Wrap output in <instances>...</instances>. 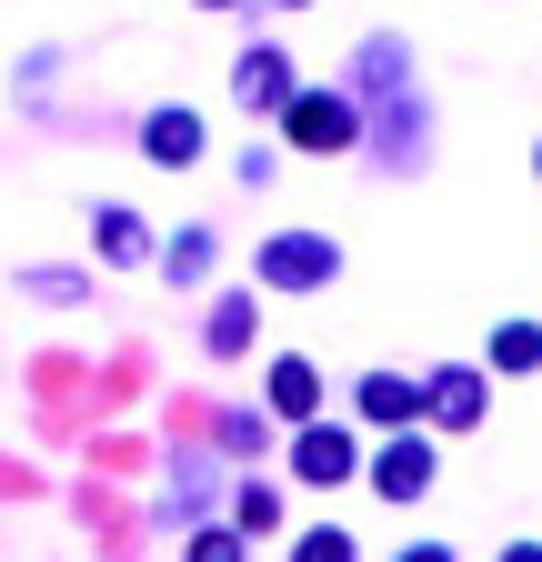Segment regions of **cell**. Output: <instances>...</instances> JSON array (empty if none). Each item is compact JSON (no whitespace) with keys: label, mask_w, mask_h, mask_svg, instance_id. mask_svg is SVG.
<instances>
[{"label":"cell","mask_w":542,"mask_h":562,"mask_svg":"<svg viewBox=\"0 0 542 562\" xmlns=\"http://www.w3.org/2000/svg\"><path fill=\"white\" fill-rule=\"evenodd\" d=\"M292 472H302V482H352V472H362V452H352L342 422H312V432L292 442Z\"/></svg>","instance_id":"cell-5"},{"label":"cell","mask_w":542,"mask_h":562,"mask_svg":"<svg viewBox=\"0 0 542 562\" xmlns=\"http://www.w3.org/2000/svg\"><path fill=\"white\" fill-rule=\"evenodd\" d=\"M201 261H212V232H191V241H171V261H161V271H171V281H201Z\"/></svg>","instance_id":"cell-14"},{"label":"cell","mask_w":542,"mask_h":562,"mask_svg":"<svg viewBox=\"0 0 542 562\" xmlns=\"http://www.w3.org/2000/svg\"><path fill=\"white\" fill-rule=\"evenodd\" d=\"M493 362H503V372H532V362H542V331H532V322H503V331H493Z\"/></svg>","instance_id":"cell-13"},{"label":"cell","mask_w":542,"mask_h":562,"mask_svg":"<svg viewBox=\"0 0 542 562\" xmlns=\"http://www.w3.org/2000/svg\"><path fill=\"white\" fill-rule=\"evenodd\" d=\"M282 11H302V0H282Z\"/></svg>","instance_id":"cell-18"},{"label":"cell","mask_w":542,"mask_h":562,"mask_svg":"<svg viewBox=\"0 0 542 562\" xmlns=\"http://www.w3.org/2000/svg\"><path fill=\"white\" fill-rule=\"evenodd\" d=\"M362 81L382 91V161L413 171L422 161V101H402V41H372L362 50Z\"/></svg>","instance_id":"cell-1"},{"label":"cell","mask_w":542,"mask_h":562,"mask_svg":"<svg viewBox=\"0 0 542 562\" xmlns=\"http://www.w3.org/2000/svg\"><path fill=\"white\" fill-rule=\"evenodd\" d=\"M261 281L271 292H321V281H342V241H321V232H282L261 251Z\"/></svg>","instance_id":"cell-3"},{"label":"cell","mask_w":542,"mask_h":562,"mask_svg":"<svg viewBox=\"0 0 542 562\" xmlns=\"http://www.w3.org/2000/svg\"><path fill=\"white\" fill-rule=\"evenodd\" d=\"M232 101H241V111H282V101H292V60H282V50H241V60H232Z\"/></svg>","instance_id":"cell-6"},{"label":"cell","mask_w":542,"mask_h":562,"mask_svg":"<svg viewBox=\"0 0 542 562\" xmlns=\"http://www.w3.org/2000/svg\"><path fill=\"white\" fill-rule=\"evenodd\" d=\"M422 412L442 422V432H472V422H483V372H432L422 382Z\"/></svg>","instance_id":"cell-7"},{"label":"cell","mask_w":542,"mask_h":562,"mask_svg":"<svg viewBox=\"0 0 542 562\" xmlns=\"http://www.w3.org/2000/svg\"><path fill=\"white\" fill-rule=\"evenodd\" d=\"M251 331H261V302H222L212 312V351L232 362V351H251Z\"/></svg>","instance_id":"cell-11"},{"label":"cell","mask_w":542,"mask_h":562,"mask_svg":"<svg viewBox=\"0 0 542 562\" xmlns=\"http://www.w3.org/2000/svg\"><path fill=\"white\" fill-rule=\"evenodd\" d=\"M362 412H372V422H413V412H422V382L372 372V382H362Z\"/></svg>","instance_id":"cell-10"},{"label":"cell","mask_w":542,"mask_h":562,"mask_svg":"<svg viewBox=\"0 0 542 562\" xmlns=\"http://www.w3.org/2000/svg\"><path fill=\"white\" fill-rule=\"evenodd\" d=\"M271 522H282V503H271V492L251 482V492H241V532H271Z\"/></svg>","instance_id":"cell-15"},{"label":"cell","mask_w":542,"mask_h":562,"mask_svg":"<svg viewBox=\"0 0 542 562\" xmlns=\"http://www.w3.org/2000/svg\"><path fill=\"white\" fill-rule=\"evenodd\" d=\"M101 251H111V261H151V232H142V211H101Z\"/></svg>","instance_id":"cell-12"},{"label":"cell","mask_w":542,"mask_h":562,"mask_svg":"<svg viewBox=\"0 0 542 562\" xmlns=\"http://www.w3.org/2000/svg\"><path fill=\"white\" fill-rule=\"evenodd\" d=\"M372 492H382V503H422V492H432V442H413V432H402V442H382Z\"/></svg>","instance_id":"cell-4"},{"label":"cell","mask_w":542,"mask_h":562,"mask_svg":"<svg viewBox=\"0 0 542 562\" xmlns=\"http://www.w3.org/2000/svg\"><path fill=\"white\" fill-rule=\"evenodd\" d=\"M142 151H151L161 171L201 161V111H151V121H142Z\"/></svg>","instance_id":"cell-8"},{"label":"cell","mask_w":542,"mask_h":562,"mask_svg":"<svg viewBox=\"0 0 542 562\" xmlns=\"http://www.w3.org/2000/svg\"><path fill=\"white\" fill-rule=\"evenodd\" d=\"M201 11H232V0H201Z\"/></svg>","instance_id":"cell-17"},{"label":"cell","mask_w":542,"mask_h":562,"mask_svg":"<svg viewBox=\"0 0 542 562\" xmlns=\"http://www.w3.org/2000/svg\"><path fill=\"white\" fill-rule=\"evenodd\" d=\"M271 412L312 422V412H321V372H312V362H271Z\"/></svg>","instance_id":"cell-9"},{"label":"cell","mask_w":542,"mask_h":562,"mask_svg":"<svg viewBox=\"0 0 542 562\" xmlns=\"http://www.w3.org/2000/svg\"><path fill=\"white\" fill-rule=\"evenodd\" d=\"M302 552H312V562H342V552H352V532H342V522H321V532H302Z\"/></svg>","instance_id":"cell-16"},{"label":"cell","mask_w":542,"mask_h":562,"mask_svg":"<svg viewBox=\"0 0 542 562\" xmlns=\"http://www.w3.org/2000/svg\"><path fill=\"white\" fill-rule=\"evenodd\" d=\"M282 131H292V151H352L362 111H352V91H292L282 101Z\"/></svg>","instance_id":"cell-2"}]
</instances>
